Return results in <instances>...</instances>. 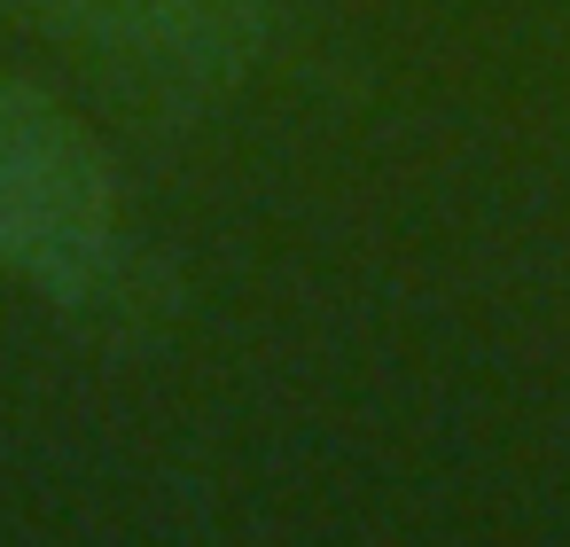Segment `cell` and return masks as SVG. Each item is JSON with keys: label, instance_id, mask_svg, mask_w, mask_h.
Segmentation results:
<instances>
[{"label": "cell", "instance_id": "2", "mask_svg": "<svg viewBox=\"0 0 570 547\" xmlns=\"http://www.w3.org/2000/svg\"><path fill=\"white\" fill-rule=\"evenodd\" d=\"M9 9L56 25L63 40L95 48L102 64L180 79V87H219L258 48L250 0H9Z\"/></svg>", "mask_w": 570, "mask_h": 547}, {"label": "cell", "instance_id": "1", "mask_svg": "<svg viewBox=\"0 0 570 547\" xmlns=\"http://www.w3.org/2000/svg\"><path fill=\"white\" fill-rule=\"evenodd\" d=\"M0 266L63 305L118 290L126 266V196L102 141L17 71H0Z\"/></svg>", "mask_w": 570, "mask_h": 547}]
</instances>
